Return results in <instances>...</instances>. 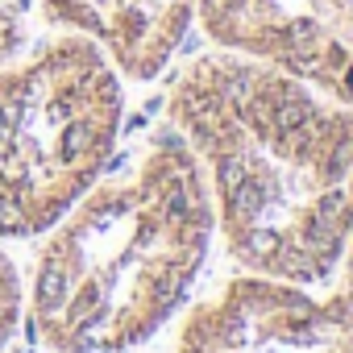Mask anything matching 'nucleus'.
<instances>
[{
    "label": "nucleus",
    "mask_w": 353,
    "mask_h": 353,
    "mask_svg": "<svg viewBox=\"0 0 353 353\" xmlns=\"http://www.w3.org/2000/svg\"><path fill=\"white\" fill-rule=\"evenodd\" d=\"M245 274L324 283L353 233V104L237 50L192 59L166 96Z\"/></svg>",
    "instance_id": "1"
},
{
    "label": "nucleus",
    "mask_w": 353,
    "mask_h": 353,
    "mask_svg": "<svg viewBox=\"0 0 353 353\" xmlns=\"http://www.w3.org/2000/svg\"><path fill=\"white\" fill-rule=\"evenodd\" d=\"M46 233L30 283L38 341L50 353H129L192 291L216 208L192 145L162 133L137 166L92 183Z\"/></svg>",
    "instance_id": "2"
},
{
    "label": "nucleus",
    "mask_w": 353,
    "mask_h": 353,
    "mask_svg": "<svg viewBox=\"0 0 353 353\" xmlns=\"http://www.w3.org/2000/svg\"><path fill=\"white\" fill-rule=\"evenodd\" d=\"M121 71L79 34L0 63V241L46 233L108 166Z\"/></svg>",
    "instance_id": "3"
},
{
    "label": "nucleus",
    "mask_w": 353,
    "mask_h": 353,
    "mask_svg": "<svg viewBox=\"0 0 353 353\" xmlns=\"http://www.w3.org/2000/svg\"><path fill=\"white\" fill-rule=\"evenodd\" d=\"M174 353H353V291L241 274L188 316Z\"/></svg>",
    "instance_id": "4"
},
{
    "label": "nucleus",
    "mask_w": 353,
    "mask_h": 353,
    "mask_svg": "<svg viewBox=\"0 0 353 353\" xmlns=\"http://www.w3.org/2000/svg\"><path fill=\"white\" fill-rule=\"evenodd\" d=\"M196 17L221 50L274 63L353 104V0H200Z\"/></svg>",
    "instance_id": "5"
},
{
    "label": "nucleus",
    "mask_w": 353,
    "mask_h": 353,
    "mask_svg": "<svg viewBox=\"0 0 353 353\" xmlns=\"http://www.w3.org/2000/svg\"><path fill=\"white\" fill-rule=\"evenodd\" d=\"M46 21L88 38L121 79H158L183 46L200 0H42Z\"/></svg>",
    "instance_id": "6"
},
{
    "label": "nucleus",
    "mask_w": 353,
    "mask_h": 353,
    "mask_svg": "<svg viewBox=\"0 0 353 353\" xmlns=\"http://www.w3.org/2000/svg\"><path fill=\"white\" fill-rule=\"evenodd\" d=\"M21 307H26V295H21V274H17V262L0 250V353H9V345L17 341V328H21Z\"/></svg>",
    "instance_id": "7"
},
{
    "label": "nucleus",
    "mask_w": 353,
    "mask_h": 353,
    "mask_svg": "<svg viewBox=\"0 0 353 353\" xmlns=\"http://www.w3.org/2000/svg\"><path fill=\"white\" fill-rule=\"evenodd\" d=\"M21 42H26V13L17 5H0V63L13 59Z\"/></svg>",
    "instance_id": "8"
},
{
    "label": "nucleus",
    "mask_w": 353,
    "mask_h": 353,
    "mask_svg": "<svg viewBox=\"0 0 353 353\" xmlns=\"http://www.w3.org/2000/svg\"><path fill=\"white\" fill-rule=\"evenodd\" d=\"M341 287L345 291H353V233H349V245H345V254H341Z\"/></svg>",
    "instance_id": "9"
}]
</instances>
